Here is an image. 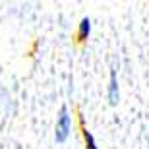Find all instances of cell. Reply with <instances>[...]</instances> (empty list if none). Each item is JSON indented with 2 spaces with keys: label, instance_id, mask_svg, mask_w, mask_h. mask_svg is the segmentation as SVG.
Returning a JSON list of instances; mask_svg holds the SVG:
<instances>
[{
  "label": "cell",
  "instance_id": "obj_1",
  "mask_svg": "<svg viewBox=\"0 0 149 149\" xmlns=\"http://www.w3.org/2000/svg\"><path fill=\"white\" fill-rule=\"evenodd\" d=\"M70 130H72V116L68 114L66 107H62L60 114H58V120H56V126H54V139L58 143L66 141L68 136H70Z\"/></svg>",
  "mask_w": 149,
  "mask_h": 149
},
{
  "label": "cell",
  "instance_id": "obj_2",
  "mask_svg": "<svg viewBox=\"0 0 149 149\" xmlns=\"http://www.w3.org/2000/svg\"><path fill=\"white\" fill-rule=\"evenodd\" d=\"M109 101L112 105L118 103V81H116V72H111V83H109Z\"/></svg>",
  "mask_w": 149,
  "mask_h": 149
},
{
  "label": "cell",
  "instance_id": "obj_3",
  "mask_svg": "<svg viewBox=\"0 0 149 149\" xmlns=\"http://www.w3.org/2000/svg\"><path fill=\"white\" fill-rule=\"evenodd\" d=\"M91 33V22H89V17H83L81 22H79V29H77V39L79 41H85Z\"/></svg>",
  "mask_w": 149,
  "mask_h": 149
},
{
  "label": "cell",
  "instance_id": "obj_4",
  "mask_svg": "<svg viewBox=\"0 0 149 149\" xmlns=\"http://www.w3.org/2000/svg\"><path fill=\"white\" fill-rule=\"evenodd\" d=\"M81 134H83V141H85V149H99L97 143H95V138L91 136V132H87V130L83 128Z\"/></svg>",
  "mask_w": 149,
  "mask_h": 149
}]
</instances>
